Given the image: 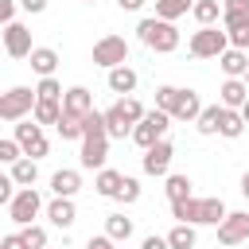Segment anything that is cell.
<instances>
[{
	"label": "cell",
	"mask_w": 249,
	"mask_h": 249,
	"mask_svg": "<svg viewBox=\"0 0 249 249\" xmlns=\"http://www.w3.org/2000/svg\"><path fill=\"white\" fill-rule=\"evenodd\" d=\"M82 167H105V156H109V132H105V121H101V113L93 109V113H86V121H82Z\"/></svg>",
	"instance_id": "cell-1"
},
{
	"label": "cell",
	"mask_w": 249,
	"mask_h": 249,
	"mask_svg": "<svg viewBox=\"0 0 249 249\" xmlns=\"http://www.w3.org/2000/svg\"><path fill=\"white\" fill-rule=\"evenodd\" d=\"M226 214H230V210H226L222 198H195V195H191V198L171 202V218L191 222V226H218Z\"/></svg>",
	"instance_id": "cell-2"
},
{
	"label": "cell",
	"mask_w": 249,
	"mask_h": 249,
	"mask_svg": "<svg viewBox=\"0 0 249 249\" xmlns=\"http://www.w3.org/2000/svg\"><path fill=\"white\" fill-rule=\"evenodd\" d=\"M136 35H140L144 47H152V51H160V54H171V51L179 47V31H175V23H171V19H160V16L140 19Z\"/></svg>",
	"instance_id": "cell-3"
},
{
	"label": "cell",
	"mask_w": 249,
	"mask_h": 249,
	"mask_svg": "<svg viewBox=\"0 0 249 249\" xmlns=\"http://www.w3.org/2000/svg\"><path fill=\"white\" fill-rule=\"evenodd\" d=\"M167 128H171V113H163V109H148V113L132 124V140H136L140 148H152L156 140L167 136Z\"/></svg>",
	"instance_id": "cell-4"
},
{
	"label": "cell",
	"mask_w": 249,
	"mask_h": 249,
	"mask_svg": "<svg viewBox=\"0 0 249 249\" xmlns=\"http://www.w3.org/2000/svg\"><path fill=\"white\" fill-rule=\"evenodd\" d=\"M226 47H230V35L218 31L214 23H210V27H198V31L191 35V43H187V51H191L195 58H218Z\"/></svg>",
	"instance_id": "cell-5"
},
{
	"label": "cell",
	"mask_w": 249,
	"mask_h": 249,
	"mask_svg": "<svg viewBox=\"0 0 249 249\" xmlns=\"http://www.w3.org/2000/svg\"><path fill=\"white\" fill-rule=\"evenodd\" d=\"M31 109H35V89L12 86L8 93H0V121H23Z\"/></svg>",
	"instance_id": "cell-6"
},
{
	"label": "cell",
	"mask_w": 249,
	"mask_h": 249,
	"mask_svg": "<svg viewBox=\"0 0 249 249\" xmlns=\"http://www.w3.org/2000/svg\"><path fill=\"white\" fill-rule=\"evenodd\" d=\"M93 62L105 66V70L124 66V62H128V43H124V35H101V39L93 43Z\"/></svg>",
	"instance_id": "cell-7"
},
{
	"label": "cell",
	"mask_w": 249,
	"mask_h": 249,
	"mask_svg": "<svg viewBox=\"0 0 249 249\" xmlns=\"http://www.w3.org/2000/svg\"><path fill=\"white\" fill-rule=\"evenodd\" d=\"M39 210H43V198H39L35 187H19V191L12 195V202H8V214H12L16 226H31V218H35Z\"/></svg>",
	"instance_id": "cell-8"
},
{
	"label": "cell",
	"mask_w": 249,
	"mask_h": 249,
	"mask_svg": "<svg viewBox=\"0 0 249 249\" xmlns=\"http://www.w3.org/2000/svg\"><path fill=\"white\" fill-rule=\"evenodd\" d=\"M16 144L23 148V156H31V160H43V156H47V136H43V124H39V121L16 124Z\"/></svg>",
	"instance_id": "cell-9"
},
{
	"label": "cell",
	"mask_w": 249,
	"mask_h": 249,
	"mask_svg": "<svg viewBox=\"0 0 249 249\" xmlns=\"http://www.w3.org/2000/svg\"><path fill=\"white\" fill-rule=\"evenodd\" d=\"M218 241L222 245H241L249 241V210H233L218 222Z\"/></svg>",
	"instance_id": "cell-10"
},
{
	"label": "cell",
	"mask_w": 249,
	"mask_h": 249,
	"mask_svg": "<svg viewBox=\"0 0 249 249\" xmlns=\"http://www.w3.org/2000/svg\"><path fill=\"white\" fill-rule=\"evenodd\" d=\"M4 51H8L12 58H27V54L35 51V47H31V31H27L23 23L12 19V23L4 27Z\"/></svg>",
	"instance_id": "cell-11"
},
{
	"label": "cell",
	"mask_w": 249,
	"mask_h": 249,
	"mask_svg": "<svg viewBox=\"0 0 249 249\" xmlns=\"http://www.w3.org/2000/svg\"><path fill=\"white\" fill-rule=\"evenodd\" d=\"M171 156H175V148H171L167 140H156L152 148H144V171H148V175H167Z\"/></svg>",
	"instance_id": "cell-12"
},
{
	"label": "cell",
	"mask_w": 249,
	"mask_h": 249,
	"mask_svg": "<svg viewBox=\"0 0 249 249\" xmlns=\"http://www.w3.org/2000/svg\"><path fill=\"white\" fill-rule=\"evenodd\" d=\"M62 113H74V117H86V113H93V93H89L86 86H74V89H66V93H62Z\"/></svg>",
	"instance_id": "cell-13"
},
{
	"label": "cell",
	"mask_w": 249,
	"mask_h": 249,
	"mask_svg": "<svg viewBox=\"0 0 249 249\" xmlns=\"http://www.w3.org/2000/svg\"><path fill=\"white\" fill-rule=\"evenodd\" d=\"M101 121H105L109 140H124V136H132V121L124 117V109H121V105H109V109L101 113Z\"/></svg>",
	"instance_id": "cell-14"
},
{
	"label": "cell",
	"mask_w": 249,
	"mask_h": 249,
	"mask_svg": "<svg viewBox=\"0 0 249 249\" xmlns=\"http://www.w3.org/2000/svg\"><path fill=\"white\" fill-rule=\"evenodd\" d=\"M218 66H222L226 78H245V70H249V54L237 51V47H226V51L218 54Z\"/></svg>",
	"instance_id": "cell-15"
},
{
	"label": "cell",
	"mask_w": 249,
	"mask_h": 249,
	"mask_svg": "<svg viewBox=\"0 0 249 249\" xmlns=\"http://www.w3.org/2000/svg\"><path fill=\"white\" fill-rule=\"evenodd\" d=\"M222 27H249V0H222Z\"/></svg>",
	"instance_id": "cell-16"
},
{
	"label": "cell",
	"mask_w": 249,
	"mask_h": 249,
	"mask_svg": "<svg viewBox=\"0 0 249 249\" xmlns=\"http://www.w3.org/2000/svg\"><path fill=\"white\" fill-rule=\"evenodd\" d=\"M198 113H202L198 93H195V89H179V101H175V109H171V121H195Z\"/></svg>",
	"instance_id": "cell-17"
},
{
	"label": "cell",
	"mask_w": 249,
	"mask_h": 249,
	"mask_svg": "<svg viewBox=\"0 0 249 249\" xmlns=\"http://www.w3.org/2000/svg\"><path fill=\"white\" fill-rule=\"evenodd\" d=\"M78 187H82V175H78V171H70V167H62V171H54V175H51V191H54L58 198H74V195H78Z\"/></svg>",
	"instance_id": "cell-18"
},
{
	"label": "cell",
	"mask_w": 249,
	"mask_h": 249,
	"mask_svg": "<svg viewBox=\"0 0 249 249\" xmlns=\"http://www.w3.org/2000/svg\"><path fill=\"white\" fill-rule=\"evenodd\" d=\"M47 218H51L58 230H70V226H74V218H78V210H74V198H58V195H54V202L47 206Z\"/></svg>",
	"instance_id": "cell-19"
},
{
	"label": "cell",
	"mask_w": 249,
	"mask_h": 249,
	"mask_svg": "<svg viewBox=\"0 0 249 249\" xmlns=\"http://www.w3.org/2000/svg\"><path fill=\"white\" fill-rule=\"evenodd\" d=\"M27 58H31V70H35L39 78H51L54 66H58V51H54V47H35Z\"/></svg>",
	"instance_id": "cell-20"
},
{
	"label": "cell",
	"mask_w": 249,
	"mask_h": 249,
	"mask_svg": "<svg viewBox=\"0 0 249 249\" xmlns=\"http://www.w3.org/2000/svg\"><path fill=\"white\" fill-rule=\"evenodd\" d=\"M218 93H222V105L226 109H241L245 97H249V86H245V78H226V86Z\"/></svg>",
	"instance_id": "cell-21"
},
{
	"label": "cell",
	"mask_w": 249,
	"mask_h": 249,
	"mask_svg": "<svg viewBox=\"0 0 249 249\" xmlns=\"http://www.w3.org/2000/svg\"><path fill=\"white\" fill-rule=\"evenodd\" d=\"M136 82H140V78H136L132 66H113V70H109V89H113V93H124V97H128V93L136 89Z\"/></svg>",
	"instance_id": "cell-22"
},
{
	"label": "cell",
	"mask_w": 249,
	"mask_h": 249,
	"mask_svg": "<svg viewBox=\"0 0 249 249\" xmlns=\"http://www.w3.org/2000/svg\"><path fill=\"white\" fill-rule=\"evenodd\" d=\"M8 175L16 179V187H35V179H39V163H35L31 156H19V160L12 163Z\"/></svg>",
	"instance_id": "cell-23"
},
{
	"label": "cell",
	"mask_w": 249,
	"mask_h": 249,
	"mask_svg": "<svg viewBox=\"0 0 249 249\" xmlns=\"http://www.w3.org/2000/svg\"><path fill=\"white\" fill-rule=\"evenodd\" d=\"M222 113H226V105H222V101H218V105H202V113L195 117V128H198L202 136L218 132V124H222Z\"/></svg>",
	"instance_id": "cell-24"
},
{
	"label": "cell",
	"mask_w": 249,
	"mask_h": 249,
	"mask_svg": "<svg viewBox=\"0 0 249 249\" xmlns=\"http://www.w3.org/2000/svg\"><path fill=\"white\" fill-rule=\"evenodd\" d=\"M121 171H113V167H101L97 171V179H93V187H97V195H105V198H113L117 191H121Z\"/></svg>",
	"instance_id": "cell-25"
},
{
	"label": "cell",
	"mask_w": 249,
	"mask_h": 249,
	"mask_svg": "<svg viewBox=\"0 0 249 249\" xmlns=\"http://www.w3.org/2000/svg\"><path fill=\"white\" fill-rule=\"evenodd\" d=\"M167 245L171 249H195V226L191 222H175L171 233H167Z\"/></svg>",
	"instance_id": "cell-26"
},
{
	"label": "cell",
	"mask_w": 249,
	"mask_h": 249,
	"mask_svg": "<svg viewBox=\"0 0 249 249\" xmlns=\"http://www.w3.org/2000/svg\"><path fill=\"white\" fill-rule=\"evenodd\" d=\"M191 8H195V0H156V16L160 19H171V23L179 16H187Z\"/></svg>",
	"instance_id": "cell-27"
},
{
	"label": "cell",
	"mask_w": 249,
	"mask_h": 249,
	"mask_svg": "<svg viewBox=\"0 0 249 249\" xmlns=\"http://www.w3.org/2000/svg\"><path fill=\"white\" fill-rule=\"evenodd\" d=\"M218 132H222V136H230V140H237V136L245 132V117H241V109H226V113H222V124H218Z\"/></svg>",
	"instance_id": "cell-28"
},
{
	"label": "cell",
	"mask_w": 249,
	"mask_h": 249,
	"mask_svg": "<svg viewBox=\"0 0 249 249\" xmlns=\"http://www.w3.org/2000/svg\"><path fill=\"white\" fill-rule=\"evenodd\" d=\"M105 233H109L113 241H128V237H132V218H124V214H109V218H105Z\"/></svg>",
	"instance_id": "cell-29"
},
{
	"label": "cell",
	"mask_w": 249,
	"mask_h": 249,
	"mask_svg": "<svg viewBox=\"0 0 249 249\" xmlns=\"http://www.w3.org/2000/svg\"><path fill=\"white\" fill-rule=\"evenodd\" d=\"M191 16L198 19V27H210V23H214V19L222 16V8H218V0H195Z\"/></svg>",
	"instance_id": "cell-30"
},
{
	"label": "cell",
	"mask_w": 249,
	"mask_h": 249,
	"mask_svg": "<svg viewBox=\"0 0 249 249\" xmlns=\"http://www.w3.org/2000/svg\"><path fill=\"white\" fill-rule=\"evenodd\" d=\"M35 121L39 124H58V117H62V101H35Z\"/></svg>",
	"instance_id": "cell-31"
},
{
	"label": "cell",
	"mask_w": 249,
	"mask_h": 249,
	"mask_svg": "<svg viewBox=\"0 0 249 249\" xmlns=\"http://www.w3.org/2000/svg\"><path fill=\"white\" fill-rule=\"evenodd\" d=\"M82 121H86V117H74V113H62L54 128H58V136H62V140H82Z\"/></svg>",
	"instance_id": "cell-32"
},
{
	"label": "cell",
	"mask_w": 249,
	"mask_h": 249,
	"mask_svg": "<svg viewBox=\"0 0 249 249\" xmlns=\"http://www.w3.org/2000/svg\"><path fill=\"white\" fill-rule=\"evenodd\" d=\"M163 191H167V202H179V198H191V179H187V175H167V183H163Z\"/></svg>",
	"instance_id": "cell-33"
},
{
	"label": "cell",
	"mask_w": 249,
	"mask_h": 249,
	"mask_svg": "<svg viewBox=\"0 0 249 249\" xmlns=\"http://www.w3.org/2000/svg\"><path fill=\"white\" fill-rule=\"evenodd\" d=\"M35 101H62V86L54 82V74L43 78V82L35 86Z\"/></svg>",
	"instance_id": "cell-34"
},
{
	"label": "cell",
	"mask_w": 249,
	"mask_h": 249,
	"mask_svg": "<svg viewBox=\"0 0 249 249\" xmlns=\"http://www.w3.org/2000/svg\"><path fill=\"white\" fill-rule=\"evenodd\" d=\"M175 101H179V86H160V89H156V109L171 113V109H175Z\"/></svg>",
	"instance_id": "cell-35"
},
{
	"label": "cell",
	"mask_w": 249,
	"mask_h": 249,
	"mask_svg": "<svg viewBox=\"0 0 249 249\" xmlns=\"http://www.w3.org/2000/svg\"><path fill=\"white\" fill-rule=\"evenodd\" d=\"M113 198H117V202H136V198H140V183L124 175V179H121V191H117Z\"/></svg>",
	"instance_id": "cell-36"
},
{
	"label": "cell",
	"mask_w": 249,
	"mask_h": 249,
	"mask_svg": "<svg viewBox=\"0 0 249 249\" xmlns=\"http://www.w3.org/2000/svg\"><path fill=\"white\" fill-rule=\"evenodd\" d=\"M23 241H27V249H43L47 245V230L43 226H23Z\"/></svg>",
	"instance_id": "cell-37"
},
{
	"label": "cell",
	"mask_w": 249,
	"mask_h": 249,
	"mask_svg": "<svg viewBox=\"0 0 249 249\" xmlns=\"http://www.w3.org/2000/svg\"><path fill=\"white\" fill-rule=\"evenodd\" d=\"M117 105H121V109H124V117H128V121H132V124H136V121H140V117H144V105H140V101H136V97H132V93H128V97H121V101H117Z\"/></svg>",
	"instance_id": "cell-38"
},
{
	"label": "cell",
	"mask_w": 249,
	"mask_h": 249,
	"mask_svg": "<svg viewBox=\"0 0 249 249\" xmlns=\"http://www.w3.org/2000/svg\"><path fill=\"white\" fill-rule=\"evenodd\" d=\"M19 156H23V148L16 140H0V163H16Z\"/></svg>",
	"instance_id": "cell-39"
},
{
	"label": "cell",
	"mask_w": 249,
	"mask_h": 249,
	"mask_svg": "<svg viewBox=\"0 0 249 249\" xmlns=\"http://www.w3.org/2000/svg\"><path fill=\"white\" fill-rule=\"evenodd\" d=\"M226 35H230V47L249 51V27H233V31H226Z\"/></svg>",
	"instance_id": "cell-40"
},
{
	"label": "cell",
	"mask_w": 249,
	"mask_h": 249,
	"mask_svg": "<svg viewBox=\"0 0 249 249\" xmlns=\"http://www.w3.org/2000/svg\"><path fill=\"white\" fill-rule=\"evenodd\" d=\"M12 195H16V179L0 171V206H8V202H12Z\"/></svg>",
	"instance_id": "cell-41"
},
{
	"label": "cell",
	"mask_w": 249,
	"mask_h": 249,
	"mask_svg": "<svg viewBox=\"0 0 249 249\" xmlns=\"http://www.w3.org/2000/svg\"><path fill=\"white\" fill-rule=\"evenodd\" d=\"M0 249H27V241H23V233H4Z\"/></svg>",
	"instance_id": "cell-42"
},
{
	"label": "cell",
	"mask_w": 249,
	"mask_h": 249,
	"mask_svg": "<svg viewBox=\"0 0 249 249\" xmlns=\"http://www.w3.org/2000/svg\"><path fill=\"white\" fill-rule=\"evenodd\" d=\"M16 16V0H0V23H12Z\"/></svg>",
	"instance_id": "cell-43"
},
{
	"label": "cell",
	"mask_w": 249,
	"mask_h": 249,
	"mask_svg": "<svg viewBox=\"0 0 249 249\" xmlns=\"http://www.w3.org/2000/svg\"><path fill=\"white\" fill-rule=\"evenodd\" d=\"M19 8H23V12H31V16H39V12L47 8V0H19Z\"/></svg>",
	"instance_id": "cell-44"
},
{
	"label": "cell",
	"mask_w": 249,
	"mask_h": 249,
	"mask_svg": "<svg viewBox=\"0 0 249 249\" xmlns=\"http://www.w3.org/2000/svg\"><path fill=\"white\" fill-rule=\"evenodd\" d=\"M140 249H171V245H167V237H156V233H152V237H144Z\"/></svg>",
	"instance_id": "cell-45"
},
{
	"label": "cell",
	"mask_w": 249,
	"mask_h": 249,
	"mask_svg": "<svg viewBox=\"0 0 249 249\" xmlns=\"http://www.w3.org/2000/svg\"><path fill=\"white\" fill-rule=\"evenodd\" d=\"M86 249H113V237H109V233H105V237H89Z\"/></svg>",
	"instance_id": "cell-46"
},
{
	"label": "cell",
	"mask_w": 249,
	"mask_h": 249,
	"mask_svg": "<svg viewBox=\"0 0 249 249\" xmlns=\"http://www.w3.org/2000/svg\"><path fill=\"white\" fill-rule=\"evenodd\" d=\"M117 4H121V8H124V12H140V8H144V4H148V0H117Z\"/></svg>",
	"instance_id": "cell-47"
},
{
	"label": "cell",
	"mask_w": 249,
	"mask_h": 249,
	"mask_svg": "<svg viewBox=\"0 0 249 249\" xmlns=\"http://www.w3.org/2000/svg\"><path fill=\"white\" fill-rule=\"evenodd\" d=\"M241 195H245V198H249V171H245V175H241Z\"/></svg>",
	"instance_id": "cell-48"
},
{
	"label": "cell",
	"mask_w": 249,
	"mask_h": 249,
	"mask_svg": "<svg viewBox=\"0 0 249 249\" xmlns=\"http://www.w3.org/2000/svg\"><path fill=\"white\" fill-rule=\"evenodd\" d=\"M241 117H245V124H249V97H245V105H241Z\"/></svg>",
	"instance_id": "cell-49"
},
{
	"label": "cell",
	"mask_w": 249,
	"mask_h": 249,
	"mask_svg": "<svg viewBox=\"0 0 249 249\" xmlns=\"http://www.w3.org/2000/svg\"><path fill=\"white\" fill-rule=\"evenodd\" d=\"M245 86H249V70H245Z\"/></svg>",
	"instance_id": "cell-50"
},
{
	"label": "cell",
	"mask_w": 249,
	"mask_h": 249,
	"mask_svg": "<svg viewBox=\"0 0 249 249\" xmlns=\"http://www.w3.org/2000/svg\"><path fill=\"white\" fill-rule=\"evenodd\" d=\"M86 4H97V0H86Z\"/></svg>",
	"instance_id": "cell-51"
}]
</instances>
